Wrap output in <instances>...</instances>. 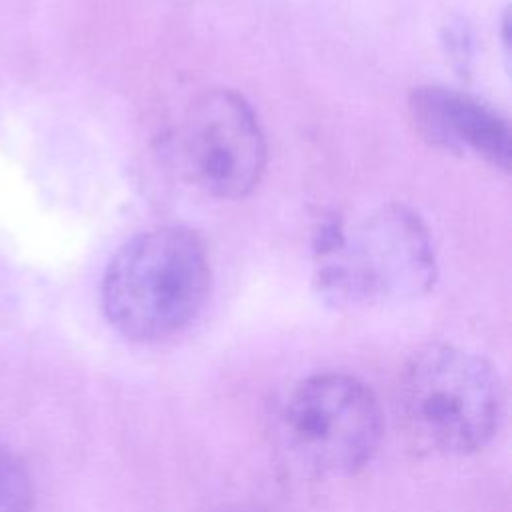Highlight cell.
I'll list each match as a JSON object with an SVG mask.
<instances>
[{"mask_svg": "<svg viewBox=\"0 0 512 512\" xmlns=\"http://www.w3.org/2000/svg\"><path fill=\"white\" fill-rule=\"evenodd\" d=\"M210 282L202 238L182 226H156L124 242L110 258L100 284L102 312L124 338L162 342L198 316Z\"/></svg>", "mask_w": 512, "mask_h": 512, "instance_id": "6da1fadb", "label": "cell"}, {"mask_svg": "<svg viewBox=\"0 0 512 512\" xmlns=\"http://www.w3.org/2000/svg\"><path fill=\"white\" fill-rule=\"evenodd\" d=\"M502 416V380L486 358L452 344H428L406 362L398 418L420 454H472L496 436Z\"/></svg>", "mask_w": 512, "mask_h": 512, "instance_id": "7a4b0ae2", "label": "cell"}, {"mask_svg": "<svg viewBox=\"0 0 512 512\" xmlns=\"http://www.w3.org/2000/svg\"><path fill=\"white\" fill-rule=\"evenodd\" d=\"M436 280L428 228L416 212L390 204L370 214L352 238L324 246L316 282L338 306H374L426 294Z\"/></svg>", "mask_w": 512, "mask_h": 512, "instance_id": "3957f363", "label": "cell"}, {"mask_svg": "<svg viewBox=\"0 0 512 512\" xmlns=\"http://www.w3.org/2000/svg\"><path fill=\"white\" fill-rule=\"evenodd\" d=\"M384 418L372 388L346 372H320L290 392L280 414L282 446L294 466L316 478L364 468L382 442Z\"/></svg>", "mask_w": 512, "mask_h": 512, "instance_id": "277c9868", "label": "cell"}, {"mask_svg": "<svg viewBox=\"0 0 512 512\" xmlns=\"http://www.w3.org/2000/svg\"><path fill=\"white\" fill-rule=\"evenodd\" d=\"M186 176L214 198L248 196L266 170V140L252 106L234 90L200 94L180 128Z\"/></svg>", "mask_w": 512, "mask_h": 512, "instance_id": "5b68a950", "label": "cell"}, {"mask_svg": "<svg viewBox=\"0 0 512 512\" xmlns=\"http://www.w3.org/2000/svg\"><path fill=\"white\" fill-rule=\"evenodd\" d=\"M408 110L418 134L432 146L470 152L496 168H510V126L478 98L452 88L422 86L410 94Z\"/></svg>", "mask_w": 512, "mask_h": 512, "instance_id": "8992f818", "label": "cell"}, {"mask_svg": "<svg viewBox=\"0 0 512 512\" xmlns=\"http://www.w3.org/2000/svg\"><path fill=\"white\" fill-rule=\"evenodd\" d=\"M32 480L22 460L0 446V512H30Z\"/></svg>", "mask_w": 512, "mask_h": 512, "instance_id": "52a82bcc", "label": "cell"}, {"mask_svg": "<svg viewBox=\"0 0 512 512\" xmlns=\"http://www.w3.org/2000/svg\"><path fill=\"white\" fill-rule=\"evenodd\" d=\"M228 512H260V510H254V508H236V510H228Z\"/></svg>", "mask_w": 512, "mask_h": 512, "instance_id": "ba28073f", "label": "cell"}]
</instances>
